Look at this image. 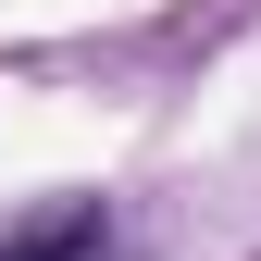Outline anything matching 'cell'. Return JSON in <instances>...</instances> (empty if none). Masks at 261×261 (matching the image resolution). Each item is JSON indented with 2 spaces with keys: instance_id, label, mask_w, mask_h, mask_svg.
<instances>
[]
</instances>
